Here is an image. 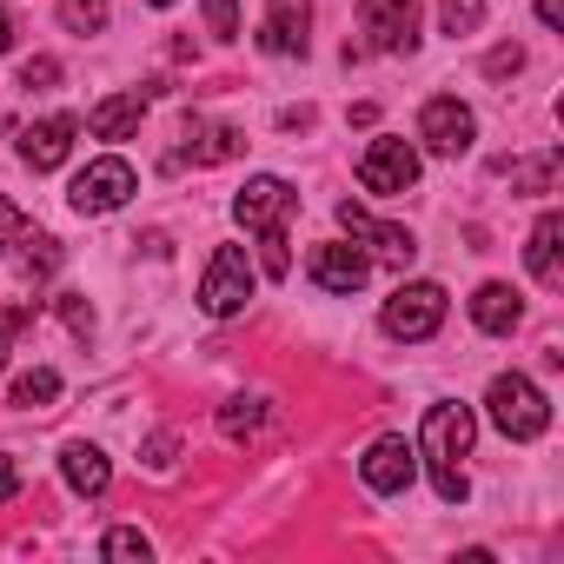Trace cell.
I'll list each match as a JSON object with an SVG mask.
<instances>
[{
    "label": "cell",
    "mask_w": 564,
    "mask_h": 564,
    "mask_svg": "<svg viewBox=\"0 0 564 564\" xmlns=\"http://www.w3.org/2000/svg\"><path fill=\"white\" fill-rule=\"evenodd\" d=\"M419 458H425V471H432V491L445 498V505H465V458H471V405H432L425 412V425H419V445H412Z\"/></svg>",
    "instance_id": "obj_1"
},
{
    "label": "cell",
    "mask_w": 564,
    "mask_h": 564,
    "mask_svg": "<svg viewBox=\"0 0 564 564\" xmlns=\"http://www.w3.org/2000/svg\"><path fill=\"white\" fill-rule=\"evenodd\" d=\"M485 405H491V425H498L505 438H518V445L544 438V425H551V405H544V392H538L524 372H498L491 392H485Z\"/></svg>",
    "instance_id": "obj_2"
},
{
    "label": "cell",
    "mask_w": 564,
    "mask_h": 564,
    "mask_svg": "<svg viewBox=\"0 0 564 564\" xmlns=\"http://www.w3.org/2000/svg\"><path fill=\"white\" fill-rule=\"evenodd\" d=\"M379 326H386L392 339H405V346L432 339V333L445 326V286H432V279H412V286H399V293L386 300Z\"/></svg>",
    "instance_id": "obj_3"
},
{
    "label": "cell",
    "mask_w": 564,
    "mask_h": 564,
    "mask_svg": "<svg viewBox=\"0 0 564 564\" xmlns=\"http://www.w3.org/2000/svg\"><path fill=\"white\" fill-rule=\"evenodd\" d=\"M359 54H412L419 47V0H359Z\"/></svg>",
    "instance_id": "obj_4"
},
{
    "label": "cell",
    "mask_w": 564,
    "mask_h": 564,
    "mask_svg": "<svg viewBox=\"0 0 564 564\" xmlns=\"http://www.w3.org/2000/svg\"><path fill=\"white\" fill-rule=\"evenodd\" d=\"M246 300H252V265L239 246H219L199 279V306H206V319H232V313H246Z\"/></svg>",
    "instance_id": "obj_5"
},
{
    "label": "cell",
    "mask_w": 564,
    "mask_h": 564,
    "mask_svg": "<svg viewBox=\"0 0 564 564\" xmlns=\"http://www.w3.org/2000/svg\"><path fill=\"white\" fill-rule=\"evenodd\" d=\"M359 186L366 193H386V199H399V193H412L419 186V147L412 140H372L366 153H359Z\"/></svg>",
    "instance_id": "obj_6"
},
{
    "label": "cell",
    "mask_w": 564,
    "mask_h": 564,
    "mask_svg": "<svg viewBox=\"0 0 564 564\" xmlns=\"http://www.w3.org/2000/svg\"><path fill=\"white\" fill-rule=\"evenodd\" d=\"M133 193H140V173L107 153V160H94L87 173H74V193H67V199H74V213H120Z\"/></svg>",
    "instance_id": "obj_7"
},
{
    "label": "cell",
    "mask_w": 564,
    "mask_h": 564,
    "mask_svg": "<svg viewBox=\"0 0 564 564\" xmlns=\"http://www.w3.org/2000/svg\"><path fill=\"white\" fill-rule=\"evenodd\" d=\"M293 206H300V193H293L286 180H279V173H259V180L239 186L232 219H239L246 232H272V226H286V219H293Z\"/></svg>",
    "instance_id": "obj_8"
},
{
    "label": "cell",
    "mask_w": 564,
    "mask_h": 564,
    "mask_svg": "<svg viewBox=\"0 0 564 564\" xmlns=\"http://www.w3.org/2000/svg\"><path fill=\"white\" fill-rule=\"evenodd\" d=\"M419 140H425L438 160H458V153H471L478 120H471V107H465V100L438 94V100H425V113H419Z\"/></svg>",
    "instance_id": "obj_9"
},
{
    "label": "cell",
    "mask_w": 564,
    "mask_h": 564,
    "mask_svg": "<svg viewBox=\"0 0 564 564\" xmlns=\"http://www.w3.org/2000/svg\"><path fill=\"white\" fill-rule=\"evenodd\" d=\"M306 272H313V286H326V293H346V300H352L366 279H372V259H366V252H352V246H339V239H326V246H313Z\"/></svg>",
    "instance_id": "obj_10"
},
{
    "label": "cell",
    "mask_w": 564,
    "mask_h": 564,
    "mask_svg": "<svg viewBox=\"0 0 564 564\" xmlns=\"http://www.w3.org/2000/svg\"><path fill=\"white\" fill-rule=\"evenodd\" d=\"M339 226H346L352 239H366L386 265H412V259H419V239H412L405 226H379V219H372L366 206H352V199H339Z\"/></svg>",
    "instance_id": "obj_11"
},
{
    "label": "cell",
    "mask_w": 564,
    "mask_h": 564,
    "mask_svg": "<svg viewBox=\"0 0 564 564\" xmlns=\"http://www.w3.org/2000/svg\"><path fill=\"white\" fill-rule=\"evenodd\" d=\"M412 471H419V452H412L405 438H372V452L359 458V478H366L379 498L405 491V485H412Z\"/></svg>",
    "instance_id": "obj_12"
},
{
    "label": "cell",
    "mask_w": 564,
    "mask_h": 564,
    "mask_svg": "<svg viewBox=\"0 0 564 564\" xmlns=\"http://www.w3.org/2000/svg\"><path fill=\"white\" fill-rule=\"evenodd\" d=\"M306 28H313V0H265V28H259V47L265 54H306Z\"/></svg>",
    "instance_id": "obj_13"
},
{
    "label": "cell",
    "mask_w": 564,
    "mask_h": 564,
    "mask_svg": "<svg viewBox=\"0 0 564 564\" xmlns=\"http://www.w3.org/2000/svg\"><path fill=\"white\" fill-rule=\"evenodd\" d=\"M74 133H80V120H74V113H54V120H41V127L21 133V160H28L34 173H54V166L74 153Z\"/></svg>",
    "instance_id": "obj_14"
},
{
    "label": "cell",
    "mask_w": 564,
    "mask_h": 564,
    "mask_svg": "<svg viewBox=\"0 0 564 564\" xmlns=\"http://www.w3.org/2000/svg\"><path fill=\"white\" fill-rule=\"evenodd\" d=\"M239 153H246V133H239V127L186 120V147H180V160H193V166H226V160H239Z\"/></svg>",
    "instance_id": "obj_15"
},
{
    "label": "cell",
    "mask_w": 564,
    "mask_h": 564,
    "mask_svg": "<svg viewBox=\"0 0 564 564\" xmlns=\"http://www.w3.org/2000/svg\"><path fill=\"white\" fill-rule=\"evenodd\" d=\"M557 239H564V219L557 213H544L538 226H531V246H524V259H531V279L544 293H557L564 286V265H557Z\"/></svg>",
    "instance_id": "obj_16"
},
{
    "label": "cell",
    "mask_w": 564,
    "mask_h": 564,
    "mask_svg": "<svg viewBox=\"0 0 564 564\" xmlns=\"http://www.w3.org/2000/svg\"><path fill=\"white\" fill-rule=\"evenodd\" d=\"M61 478H67L80 498H100V491L113 485V465H107L100 445H67V452H61Z\"/></svg>",
    "instance_id": "obj_17"
},
{
    "label": "cell",
    "mask_w": 564,
    "mask_h": 564,
    "mask_svg": "<svg viewBox=\"0 0 564 564\" xmlns=\"http://www.w3.org/2000/svg\"><path fill=\"white\" fill-rule=\"evenodd\" d=\"M140 120H147V94H113V100H100V107L87 113L94 140H127Z\"/></svg>",
    "instance_id": "obj_18"
},
{
    "label": "cell",
    "mask_w": 564,
    "mask_h": 564,
    "mask_svg": "<svg viewBox=\"0 0 564 564\" xmlns=\"http://www.w3.org/2000/svg\"><path fill=\"white\" fill-rule=\"evenodd\" d=\"M471 319H478V333H511L518 319H524V306H518V293L511 286H478V300H471Z\"/></svg>",
    "instance_id": "obj_19"
},
{
    "label": "cell",
    "mask_w": 564,
    "mask_h": 564,
    "mask_svg": "<svg viewBox=\"0 0 564 564\" xmlns=\"http://www.w3.org/2000/svg\"><path fill=\"white\" fill-rule=\"evenodd\" d=\"M54 399H61V372H54V366H34V372L14 379V399H8V405H21V412H47Z\"/></svg>",
    "instance_id": "obj_20"
},
{
    "label": "cell",
    "mask_w": 564,
    "mask_h": 564,
    "mask_svg": "<svg viewBox=\"0 0 564 564\" xmlns=\"http://www.w3.org/2000/svg\"><path fill=\"white\" fill-rule=\"evenodd\" d=\"M498 173H511L518 193H551V186H557V153H538V160H498Z\"/></svg>",
    "instance_id": "obj_21"
},
{
    "label": "cell",
    "mask_w": 564,
    "mask_h": 564,
    "mask_svg": "<svg viewBox=\"0 0 564 564\" xmlns=\"http://www.w3.org/2000/svg\"><path fill=\"white\" fill-rule=\"evenodd\" d=\"M259 425H265V399H226L219 405V432L226 438H252Z\"/></svg>",
    "instance_id": "obj_22"
},
{
    "label": "cell",
    "mask_w": 564,
    "mask_h": 564,
    "mask_svg": "<svg viewBox=\"0 0 564 564\" xmlns=\"http://www.w3.org/2000/svg\"><path fill=\"white\" fill-rule=\"evenodd\" d=\"M100 557H113V564H127V557H153V544H147V531H133V524H120V531H107L100 538Z\"/></svg>",
    "instance_id": "obj_23"
},
{
    "label": "cell",
    "mask_w": 564,
    "mask_h": 564,
    "mask_svg": "<svg viewBox=\"0 0 564 564\" xmlns=\"http://www.w3.org/2000/svg\"><path fill=\"white\" fill-rule=\"evenodd\" d=\"M61 21L74 34H100L107 28V0H61Z\"/></svg>",
    "instance_id": "obj_24"
},
{
    "label": "cell",
    "mask_w": 564,
    "mask_h": 564,
    "mask_svg": "<svg viewBox=\"0 0 564 564\" xmlns=\"http://www.w3.org/2000/svg\"><path fill=\"white\" fill-rule=\"evenodd\" d=\"M438 21H445V34H471L485 21V0H438Z\"/></svg>",
    "instance_id": "obj_25"
},
{
    "label": "cell",
    "mask_w": 564,
    "mask_h": 564,
    "mask_svg": "<svg viewBox=\"0 0 564 564\" xmlns=\"http://www.w3.org/2000/svg\"><path fill=\"white\" fill-rule=\"evenodd\" d=\"M28 232H34V226H28V213H21L8 193H0V252H8V246H28Z\"/></svg>",
    "instance_id": "obj_26"
},
{
    "label": "cell",
    "mask_w": 564,
    "mask_h": 564,
    "mask_svg": "<svg viewBox=\"0 0 564 564\" xmlns=\"http://www.w3.org/2000/svg\"><path fill=\"white\" fill-rule=\"evenodd\" d=\"M54 265H61V246H54L47 232H34V246H28V279H54Z\"/></svg>",
    "instance_id": "obj_27"
},
{
    "label": "cell",
    "mask_w": 564,
    "mask_h": 564,
    "mask_svg": "<svg viewBox=\"0 0 564 564\" xmlns=\"http://www.w3.org/2000/svg\"><path fill=\"white\" fill-rule=\"evenodd\" d=\"M54 80H61V61H47V54L21 67V87H28V94H54Z\"/></svg>",
    "instance_id": "obj_28"
},
{
    "label": "cell",
    "mask_w": 564,
    "mask_h": 564,
    "mask_svg": "<svg viewBox=\"0 0 564 564\" xmlns=\"http://www.w3.org/2000/svg\"><path fill=\"white\" fill-rule=\"evenodd\" d=\"M206 28H213L219 41H232V34H239V0H206Z\"/></svg>",
    "instance_id": "obj_29"
},
{
    "label": "cell",
    "mask_w": 564,
    "mask_h": 564,
    "mask_svg": "<svg viewBox=\"0 0 564 564\" xmlns=\"http://www.w3.org/2000/svg\"><path fill=\"white\" fill-rule=\"evenodd\" d=\"M54 306H61V319H67V326H74V333H80V339H87V333H94V306H87V300H80V293H61V300H54Z\"/></svg>",
    "instance_id": "obj_30"
},
{
    "label": "cell",
    "mask_w": 564,
    "mask_h": 564,
    "mask_svg": "<svg viewBox=\"0 0 564 564\" xmlns=\"http://www.w3.org/2000/svg\"><path fill=\"white\" fill-rule=\"evenodd\" d=\"M173 458H180V438H173V432H153V438H147V465H153V471H173Z\"/></svg>",
    "instance_id": "obj_31"
},
{
    "label": "cell",
    "mask_w": 564,
    "mask_h": 564,
    "mask_svg": "<svg viewBox=\"0 0 564 564\" xmlns=\"http://www.w3.org/2000/svg\"><path fill=\"white\" fill-rule=\"evenodd\" d=\"M518 67H524V47H491V61H485V74H491V80H511Z\"/></svg>",
    "instance_id": "obj_32"
},
{
    "label": "cell",
    "mask_w": 564,
    "mask_h": 564,
    "mask_svg": "<svg viewBox=\"0 0 564 564\" xmlns=\"http://www.w3.org/2000/svg\"><path fill=\"white\" fill-rule=\"evenodd\" d=\"M8 498H21V465L0 452V505H8Z\"/></svg>",
    "instance_id": "obj_33"
},
{
    "label": "cell",
    "mask_w": 564,
    "mask_h": 564,
    "mask_svg": "<svg viewBox=\"0 0 564 564\" xmlns=\"http://www.w3.org/2000/svg\"><path fill=\"white\" fill-rule=\"evenodd\" d=\"M538 21L544 28H564V0H538Z\"/></svg>",
    "instance_id": "obj_34"
},
{
    "label": "cell",
    "mask_w": 564,
    "mask_h": 564,
    "mask_svg": "<svg viewBox=\"0 0 564 564\" xmlns=\"http://www.w3.org/2000/svg\"><path fill=\"white\" fill-rule=\"evenodd\" d=\"M8 47H14V14L0 8V54H8Z\"/></svg>",
    "instance_id": "obj_35"
},
{
    "label": "cell",
    "mask_w": 564,
    "mask_h": 564,
    "mask_svg": "<svg viewBox=\"0 0 564 564\" xmlns=\"http://www.w3.org/2000/svg\"><path fill=\"white\" fill-rule=\"evenodd\" d=\"M0 366H8V319H0Z\"/></svg>",
    "instance_id": "obj_36"
},
{
    "label": "cell",
    "mask_w": 564,
    "mask_h": 564,
    "mask_svg": "<svg viewBox=\"0 0 564 564\" xmlns=\"http://www.w3.org/2000/svg\"><path fill=\"white\" fill-rule=\"evenodd\" d=\"M153 8H173V0H153Z\"/></svg>",
    "instance_id": "obj_37"
}]
</instances>
